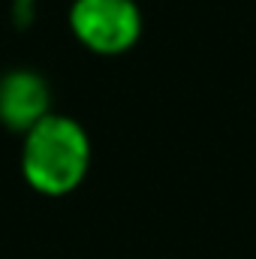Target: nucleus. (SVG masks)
I'll return each mask as SVG.
<instances>
[{"instance_id": "f257e3e1", "label": "nucleus", "mask_w": 256, "mask_h": 259, "mask_svg": "<svg viewBox=\"0 0 256 259\" xmlns=\"http://www.w3.org/2000/svg\"><path fill=\"white\" fill-rule=\"evenodd\" d=\"M94 160V145L84 124L72 115L52 112L21 136V178L39 196L61 199L75 193Z\"/></svg>"}, {"instance_id": "7ed1b4c3", "label": "nucleus", "mask_w": 256, "mask_h": 259, "mask_svg": "<svg viewBox=\"0 0 256 259\" xmlns=\"http://www.w3.org/2000/svg\"><path fill=\"white\" fill-rule=\"evenodd\" d=\"M46 115H52V88L42 72L15 66L0 75V127L9 133H27Z\"/></svg>"}, {"instance_id": "f03ea898", "label": "nucleus", "mask_w": 256, "mask_h": 259, "mask_svg": "<svg viewBox=\"0 0 256 259\" xmlns=\"http://www.w3.org/2000/svg\"><path fill=\"white\" fill-rule=\"evenodd\" d=\"M66 24L72 39L100 58L127 55L145 33V15L136 0H72Z\"/></svg>"}]
</instances>
